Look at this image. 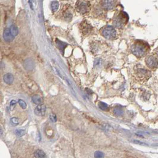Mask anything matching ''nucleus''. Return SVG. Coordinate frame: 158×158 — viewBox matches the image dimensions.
I'll use <instances>...</instances> for the list:
<instances>
[{"label": "nucleus", "mask_w": 158, "mask_h": 158, "mask_svg": "<svg viewBox=\"0 0 158 158\" xmlns=\"http://www.w3.org/2000/svg\"><path fill=\"white\" fill-rule=\"evenodd\" d=\"M49 119L53 122H55L57 121V117L55 114H51L50 115H49Z\"/></svg>", "instance_id": "5701e85b"}, {"label": "nucleus", "mask_w": 158, "mask_h": 158, "mask_svg": "<svg viewBox=\"0 0 158 158\" xmlns=\"http://www.w3.org/2000/svg\"><path fill=\"white\" fill-rule=\"evenodd\" d=\"M154 53L155 54V55L157 56V57H158V48H156L155 50H154Z\"/></svg>", "instance_id": "393cba45"}, {"label": "nucleus", "mask_w": 158, "mask_h": 158, "mask_svg": "<svg viewBox=\"0 0 158 158\" xmlns=\"http://www.w3.org/2000/svg\"><path fill=\"white\" fill-rule=\"evenodd\" d=\"M95 157L98 158H103V157H104V154L101 151H96L95 153Z\"/></svg>", "instance_id": "4be33fe9"}, {"label": "nucleus", "mask_w": 158, "mask_h": 158, "mask_svg": "<svg viewBox=\"0 0 158 158\" xmlns=\"http://www.w3.org/2000/svg\"><path fill=\"white\" fill-rule=\"evenodd\" d=\"M56 44H57L58 46H59V49H60L61 50H63V49H64L65 47H66L67 45L66 43H63V42H61V41L59 40H56Z\"/></svg>", "instance_id": "dca6fc26"}, {"label": "nucleus", "mask_w": 158, "mask_h": 158, "mask_svg": "<svg viewBox=\"0 0 158 158\" xmlns=\"http://www.w3.org/2000/svg\"><path fill=\"white\" fill-rule=\"evenodd\" d=\"M128 20V16L126 13L123 11L120 12L114 19L113 24L117 28H122L127 23Z\"/></svg>", "instance_id": "7ed1b4c3"}, {"label": "nucleus", "mask_w": 158, "mask_h": 158, "mask_svg": "<svg viewBox=\"0 0 158 158\" xmlns=\"http://www.w3.org/2000/svg\"><path fill=\"white\" fill-rule=\"evenodd\" d=\"M150 50L148 43L143 40H137L131 47V51L136 57L141 58L147 55Z\"/></svg>", "instance_id": "f257e3e1"}, {"label": "nucleus", "mask_w": 158, "mask_h": 158, "mask_svg": "<svg viewBox=\"0 0 158 158\" xmlns=\"http://www.w3.org/2000/svg\"><path fill=\"white\" fill-rule=\"evenodd\" d=\"M15 134L18 137H22L25 134V131L24 130H16L15 131Z\"/></svg>", "instance_id": "6ab92c4d"}, {"label": "nucleus", "mask_w": 158, "mask_h": 158, "mask_svg": "<svg viewBox=\"0 0 158 158\" xmlns=\"http://www.w3.org/2000/svg\"><path fill=\"white\" fill-rule=\"evenodd\" d=\"M46 107L43 104H38L35 109V114L38 116H43L46 113Z\"/></svg>", "instance_id": "1a4fd4ad"}, {"label": "nucleus", "mask_w": 158, "mask_h": 158, "mask_svg": "<svg viewBox=\"0 0 158 158\" xmlns=\"http://www.w3.org/2000/svg\"><path fill=\"white\" fill-rule=\"evenodd\" d=\"M32 102L36 104H41L42 103V99L38 95H35L32 98Z\"/></svg>", "instance_id": "9b49d317"}, {"label": "nucleus", "mask_w": 158, "mask_h": 158, "mask_svg": "<svg viewBox=\"0 0 158 158\" xmlns=\"http://www.w3.org/2000/svg\"><path fill=\"white\" fill-rule=\"evenodd\" d=\"M59 3L57 1H53L51 3V9L53 12H56L59 9Z\"/></svg>", "instance_id": "f8f14e48"}, {"label": "nucleus", "mask_w": 158, "mask_h": 158, "mask_svg": "<svg viewBox=\"0 0 158 158\" xmlns=\"http://www.w3.org/2000/svg\"><path fill=\"white\" fill-rule=\"evenodd\" d=\"M114 113L117 116H121L124 114V111L122 108L119 107H117L115 109H114Z\"/></svg>", "instance_id": "ddd939ff"}, {"label": "nucleus", "mask_w": 158, "mask_h": 158, "mask_svg": "<svg viewBox=\"0 0 158 158\" xmlns=\"http://www.w3.org/2000/svg\"><path fill=\"white\" fill-rule=\"evenodd\" d=\"M11 122L12 125L13 126H16V125L19 124V121L17 118L12 117L11 119Z\"/></svg>", "instance_id": "aec40b11"}, {"label": "nucleus", "mask_w": 158, "mask_h": 158, "mask_svg": "<svg viewBox=\"0 0 158 158\" xmlns=\"http://www.w3.org/2000/svg\"><path fill=\"white\" fill-rule=\"evenodd\" d=\"M135 75L139 81L145 82L150 79L151 75V72L143 67L138 65L135 69Z\"/></svg>", "instance_id": "f03ea898"}, {"label": "nucleus", "mask_w": 158, "mask_h": 158, "mask_svg": "<svg viewBox=\"0 0 158 158\" xmlns=\"http://www.w3.org/2000/svg\"><path fill=\"white\" fill-rule=\"evenodd\" d=\"M18 103H19L20 106L21 107L22 109H26V108H27V104H26V103L24 101L22 100V99H19V100L18 101Z\"/></svg>", "instance_id": "412c9836"}, {"label": "nucleus", "mask_w": 158, "mask_h": 158, "mask_svg": "<svg viewBox=\"0 0 158 158\" xmlns=\"http://www.w3.org/2000/svg\"><path fill=\"white\" fill-rule=\"evenodd\" d=\"M83 25H84L83 26L82 29L84 31V33H89L90 30L91 29V27L89 24H84Z\"/></svg>", "instance_id": "f3484780"}, {"label": "nucleus", "mask_w": 158, "mask_h": 158, "mask_svg": "<svg viewBox=\"0 0 158 158\" xmlns=\"http://www.w3.org/2000/svg\"><path fill=\"white\" fill-rule=\"evenodd\" d=\"M3 36L4 40L7 42H12L14 39V38L16 37L13 35L10 28H7V29H6L4 30Z\"/></svg>", "instance_id": "0eeeda50"}, {"label": "nucleus", "mask_w": 158, "mask_h": 158, "mask_svg": "<svg viewBox=\"0 0 158 158\" xmlns=\"http://www.w3.org/2000/svg\"><path fill=\"white\" fill-rule=\"evenodd\" d=\"M145 63L148 67L151 70H156L158 68V60L154 55H149L146 58Z\"/></svg>", "instance_id": "423d86ee"}, {"label": "nucleus", "mask_w": 158, "mask_h": 158, "mask_svg": "<svg viewBox=\"0 0 158 158\" xmlns=\"http://www.w3.org/2000/svg\"><path fill=\"white\" fill-rule=\"evenodd\" d=\"M34 156L35 158H45L46 157V154L42 150H37L35 151L34 154Z\"/></svg>", "instance_id": "4468645a"}, {"label": "nucleus", "mask_w": 158, "mask_h": 158, "mask_svg": "<svg viewBox=\"0 0 158 158\" xmlns=\"http://www.w3.org/2000/svg\"><path fill=\"white\" fill-rule=\"evenodd\" d=\"M16 105V101L15 100H12L10 103V109L11 111H12L13 109H14L15 106Z\"/></svg>", "instance_id": "b1692460"}, {"label": "nucleus", "mask_w": 158, "mask_h": 158, "mask_svg": "<svg viewBox=\"0 0 158 158\" xmlns=\"http://www.w3.org/2000/svg\"><path fill=\"white\" fill-rule=\"evenodd\" d=\"M103 36L109 40H114L117 36V32L112 26H106L101 30Z\"/></svg>", "instance_id": "39448f33"}, {"label": "nucleus", "mask_w": 158, "mask_h": 158, "mask_svg": "<svg viewBox=\"0 0 158 158\" xmlns=\"http://www.w3.org/2000/svg\"><path fill=\"white\" fill-rule=\"evenodd\" d=\"M101 4L106 10H111L115 6V2L114 0H102Z\"/></svg>", "instance_id": "6e6552de"}, {"label": "nucleus", "mask_w": 158, "mask_h": 158, "mask_svg": "<svg viewBox=\"0 0 158 158\" xmlns=\"http://www.w3.org/2000/svg\"><path fill=\"white\" fill-rule=\"evenodd\" d=\"M11 30L12 32L13 35H14L15 36H16L18 35L19 33V31H18V29L17 28V27L15 25H11V27H10Z\"/></svg>", "instance_id": "a211bd4d"}, {"label": "nucleus", "mask_w": 158, "mask_h": 158, "mask_svg": "<svg viewBox=\"0 0 158 158\" xmlns=\"http://www.w3.org/2000/svg\"><path fill=\"white\" fill-rule=\"evenodd\" d=\"M3 80H4V82L6 83V84H8V85H10L12 84L14 82V77L12 75L11 73H6L3 77Z\"/></svg>", "instance_id": "9d476101"}, {"label": "nucleus", "mask_w": 158, "mask_h": 158, "mask_svg": "<svg viewBox=\"0 0 158 158\" xmlns=\"http://www.w3.org/2000/svg\"><path fill=\"white\" fill-rule=\"evenodd\" d=\"M77 11L81 14H85L89 12L90 9V3L88 0H77L75 4Z\"/></svg>", "instance_id": "20e7f679"}, {"label": "nucleus", "mask_w": 158, "mask_h": 158, "mask_svg": "<svg viewBox=\"0 0 158 158\" xmlns=\"http://www.w3.org/2000/svg\"><path fill=\"white\" fill-rule=\"evenodd\" d=\"M98 107H99L101 110H103V111H108V109H109L108 105L103 102H99V103H98Z\"/></svg>", "instance_id": "2eb2a0df"}]
</instances>
